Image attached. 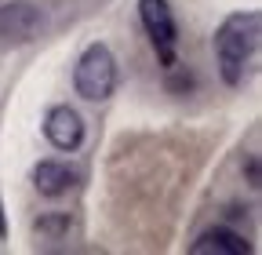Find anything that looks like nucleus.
<instances>
[{
	"label": "nucleus",
	"mask_w": 262,
	"mask_h": 255,
	"mask_svg": "<svg viewBox=\"0 0 262 255\" xmlns=\"http://www.w3.org/2000/svg\"><path fill=\"white\" fill-rule=\"evenodd\" d=\"M189 251L193 255H248L251 251V244L241 237V233H233V230H208L201 241H193L189 244Z\"/></svg>",
	"instance_id": "0eeeda50"
},
{
	"label": "nucleus",
	"mask_w": 262,
	"mask_h": 255,
	"mask_svg": "<svg viewBox=\"0 0 262 255\" xmlns=\"http://www.w3.org/2000/svg\"><path fill=\"white\" fill-rule=\"evenodd\" d=\"M44 135H48V142L58 146V150H77L80 139H84V120H80V113L70 110V106H55V110L48 113V120H44Z\"/></svg>",
	"instance_id": "39448f33"
},
{
	"label": "nucleus",
	"mask_w": 262,
	"mask_h": 255,
	"mask_svg": "<svg viewBox=\"0 0 262 255\" xmlns=\"http://www.w3.org/2000/svg\"><path fill=\"white\" fill-rule=\"evenodd\" d=\"M44 26V15L37 4H29V0H15V4L0 8V37L4 40H15V44H26L40 33Z\"/></svg>",
	"instance_id": "20e7f679"
},
{
	"label": "nucleus",
	"mask_w": 262,
	"mask_h": 255,
	"mask_svg": "<svg viewBox=\"0 0 262 255\" xmlns=\"http://www.w3.org/2000/svg\"><path fill=\"white\" fill-rule=\"evenodd\" d=\"M258 15L244 11V15H229L219 33H215V58H219V73L229 88H237L244 80V70L258 48Z\"/></svg>",
	"instance_id": "f257e3e1"
},
{
	"label": "nucleus",
	"mask_w": 262,
	"mask_h": 255,
	"mask_svg": "<svg viewBox=\"0 0 262 255\" xmlns=\"http://www.w3.org/2000/svg\"><path fill=\"white\" fill-rule=\"evenodd\" d=\"M77 172L70 164H58V161H44L33 168V182H37V189L44 197H62V194H70V189L77 186Z\"/></svg>",
	"instance_id": "423d86ee"
},
{
	"label": "nucleus",
	"mask_w": 262,
	"mask_h": 255,
	"mask_svg": "<svg viewBox=\"0 0 262 255\" xmlns=\"http://www.w3.org/2000/svg\"><path fill=\"white\" fill-rule=\"evenodd\" d=\"M142 11V26H146V33L160 55L164 66H175V44H179V33H175V18H171V8H168V0H142L139 4Z\"/></svg>",
	"instance_id": "7ed1b4c3"
},
{
	"label": "nucleus",
	"mask_w": 262,
	"mask_h": 255,
	"mask_svg": "<svg viewBox=\"0 0 262 255\" xmlns=\"http://www.w3.org/2000/svg\"><path fill=\"white\" fill-rule=\"evenodd\" d=\"M73 84L77 95L88 102H102L113 95L117 88V58L106 44H91L80 58H77V70H73Z\"/></svg>",
	"instance_id": "f03ea898"
}]
</instances>
